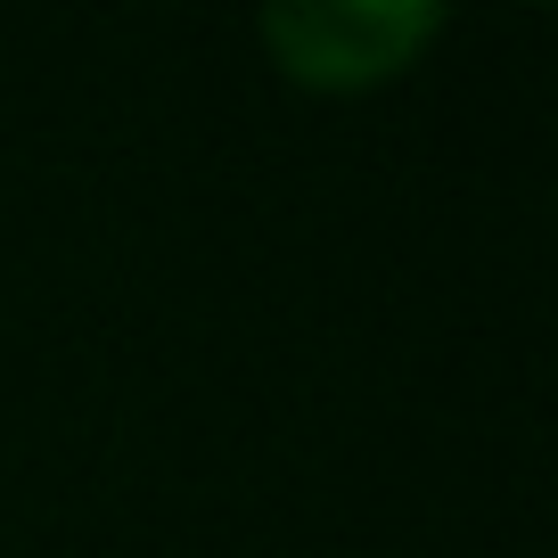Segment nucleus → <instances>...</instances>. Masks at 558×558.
I'll return each instance as SVG.
<instances>
[{
  "mask_svg": "<svg viewBox=\"0 0 558 558\" xmlns=\"http://www.w3.org/2000/svg\"><path fill=\"white\" fill-rule=\"evenodd\" d=\"M444 34L427 0H279L263 9V50L304 90H378Z\"/></svg>",
  "mask_w": 558,
  "mask_h": 558,
  "instance_id": "nucleus-1",
  "label": "nucleus"
}]
</instances>
